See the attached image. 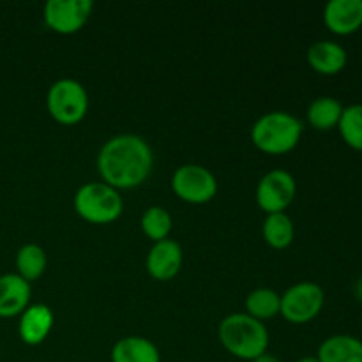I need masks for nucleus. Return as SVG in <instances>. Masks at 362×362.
<instances>
[{"label":"nucleus","instance_id":"39448f33","mask_svg":"<svg viewBox=\"0 0 362 362\" xmlns=\"http://www.w3.org/2000/svg\"><path fill=\"white\" fill-rule=\"evenodd\" d=\"M46 108L55 122L62 126H74L87 115L88 94L78 80L62 78L48 88Z\"/></svg>","mask_w":362,"mask_h":362},{"label":"nucleus","instance_id":"9b49d317","mask_svg":"<svg viewBox=\"0 0 362 362\" xmlns=\"http://www.w3.org/2000/svg\"><path fill=\"white\" fill-rule=\"evenodd\" d=\"M324 23L336 35L356 34L362 27V0H329Z\"/></svg>","mask_w":362,"mask_h":362},{"label":"nucleus","instance_id":"5701e85b","mask_svg":"<svg viewBox=\"0 0 362 362\" xmlns=\"http://www.w3.org/2000/svg\"><path fill=\"white\" fill-rule=\"evenodd\" d=\"M251 362H281V361H279L278 357L272 356V354H267V352H265V354H262L260 357H257V359L251 361Z\"/></svg>","mask_w":362,"mask_h":362},{"label":"nucleus","instance_id":"0eeeda50","mask_svg":"<svg viewBox=\"0 0 362 362\" xmlns=\"http://www.w3.org/2000/svg\"><path fill=\"white\" fill-rule=\"evenodd\" d=\"M172 189L186 204H209L218 193L214 173L202 165H182L173 172Z\"/></svg>","mask_w":362,"mask_h":362},{"label":"nucleus","instance_id":"dca6fc26","mask_svg":"<svg viewBox=\"0 0 362 362\" xmlns=\"http://www.w3.org/2000/svg\"><path fill=\"white\" fill-rule=\"evenodd\" d=\"M112 362H161V354L144 336H126L113 345Z\"/></svg>","mask_w":362,"mask_h":362},{"label":"nucleus","instance_id":"4be33fe9","mask_svg":"<svg viewBox=\"0 0 362 362\" xmlns=\"http://www.w3.org/2000/svg\"><path fill=\"white\" fill-rule=\"evenodd\" d=\"M338 131L350 148L362 152V105H350L343 108Z\"/></svg>","mask_w":362,"mask_h":362},{"label":"nucleus","instance_id":"20e7f679","mask_svg":"<svg viewBox=\"0 0 362 362\" xmlns=\"http://www.w3.org/2000/svg\"><path fill=\"white\" fill-rule=\"evenodd\" d=\"M74 211L92 225H110L122 216L124 200L108 184L87 182L74 194Z\"/></svg>","mask_w":362,"mask_h":362},{"label":"nucleus","instance_id":"aec40b11","mask_svg":"<svg viewBox=\"0 0 362 362\" xmlns=\"http://www.w3.org/2000/svg\"><path fill=\"white\" fill-rule=\"evenodd\" d=\"M246 315L255 320H271L281 311V296L272 288H255L246 297Z\"/></svg>","mask_w":362,"mask_h":362},{"label":"nucleus","instance_id":"393cba45","mask_svg":"<svg viewBox=\"0 0 362 362\" xmlns=\"http://www.w3.org/2000/svg\"><path fill=\"white\" fill-rule=\"evenodd\" d=\"M296 362H318V359H317V356L315 357L308 356V357H300V359H297Z\"/></svg>","mask_w":362,"mask_h":362},{"label":"nucleus","instance_id":"f3484780","mask_svg":"<svg viewBox=\"0 0 362 362\" xmlns=\"http://www.w3.org/2000/svg\"><path fill=\"white\" fill-rule=\"evenodd\" d=\"M345 106L332 95H320L308 106V122L318 131H331L338 127Z\"/></svg>","mask_w":362,"mask_h":362},{"label":"nucleus","instance_id":"4468645a","mask_svg":"<svg viewBox=\"0 0 362 362\" xmlns=\"http://www.w3.org/2000/svg\"><path fill=\"white\" fill-rule=\"evenodd\" d=\"M308 64L317 71L318 74L324 76H334L339 74L346 67L349 62V53L339 42L329 41H317L308 48Z\"/></svg>","mask_w":362,"mask_h":362},{"label":"nucleus","instance_id":"f257e3e1","mask_svg":"<svg viewBox=\"0 0 362 362\" xmlns=\"http://www.w3.org/2000/svg\"><path fill=\"white\" fill-rule=\"evenodd\" d=\"M154 154L138 134H117L110 138L98 154V170L103 182L120 189H133L148 179Z\"/></svg>","mask_w":362,"mask_h":362},{"label":"nucleus","instance_id":"a211bd4d","mask_svg":"<svg viewBox=\"0 0 362 362\" xmlns=\"http://www.w3.org/2000/svg\"><path fill=\"white\" fill-rule=\"evenodd\" d=\"M16 274L21 276L25 281L32 283L42 278L48 267V257L46 251L39 244L28 243L18 250L16 253Z\"/></svg>","mask_w":362,"mask_h":362},{"label":"nucleus","instance_id":"ddd939ff","mask_svg":"<svg viewBox=\"0 0 362 362\" xmlns=\"http://www.w3.org/2000/svg\"><path fill=\"white\" fill-rule=\"evenodd\" d=\"M32 286L16 272L0 276V318L20 317L30 306Z\"/></svg>","mask_w":362,"mask_h":362},{"label":"nucleus","instance_id":"423d86ee","mask_svg":"<svg viewBox=\"0 0 362 362\" xmlns=\"http://www.w3.org/2000/svg\"><path fill=\"white\" fill-rule=\"evenodd\" d=\"M325 304V292L313 281H300L281 296V315L290 324H308L320 315Z\"/></svg>","mask_w":362,"mask_h":362},{"label":"nucleus","instance_id":"412c9836","mask_svg":"<svg viewBox=\"0 0 362 362\" xmlns=\"http://www.w3.org/2000/svg\"><path fill=\"white\" fill-rule=\"evenodd\" d=\"M140 226L148 239L154 240V243H159V240L168 239L170 232H172L173 219L165 207H161V205H152V207H148L141 214Z\"/></svg>","mask_w":362,"mask_h":362},{"label":"nucleus","instance_id":"f03ea898","mask_svg":"<svg viewBox=\"0 0 362 362\" xmlns=\"http://www.w3.org/2000/svg\"><path fill=\"white\" fill-rule=\"evenodd\" d=\"M223 349L243 361H255L269 349V331L260 320L246 313L228 315L218 327Z\"/></svg>","mask_w":362,"mask_h":362},{"label":"nucleus","instance_id":"7ed1b4c3","mask_svg":"<svg viewBox=\"0 0 362 362\" xmlns=\"http://www.w3.org/2000/svg\"><path fill=\"white\" fill-rule=\"evenodd\" d=\"M303 131V122L292 113L269 112L251 127V141L265 154L281 156L299 145Z\"/></svg>","mask_w":362,"mask_h":362},{"label":"nucleus","instance_id":"9d476101","mask_svg":"<svg viewBox=\"0 0 362 362\" xmlns=\"http://www.w3.org/2000/svg\"><path fill=\"white\" fill-rule=\"evenodd\" d=\"M182 247L177 240L165 239L154 243V246L148 250L145 267L151 278L156 281H170L175 278L182 269Z\"/></svg>","mask_w":362,"mask_h":362},{"label":"nucleus","instance_id":"2eb2a0df","mask_svg":"<svg viewBox=\"0 0 362 362\" xmlns=\"http://www.w3.org/2000/svg\"><path fill=\"white\" fill-rule=\"evenodd\" d=\"M318 362H362V339L352 334H334L320 343Z\"/></svg>","mask_w":362,"mask_h":362},{"label":"nucleus","instance_id":"6e6552de","mask_svg":"<svg viewBox=\"0 0 362 362\" xmlns=\"http://www.w3.org/2000/svg\"><path fill=\"white\" fill-rule=\"evenodd\" d=\"M297 194L296 177L281 168L271 170L257 186V204L267 214L285 212Z\"/></svg>","mask_w":362,"mask_h":362},{"label":"nucleus","instance_id":"b1692460","mask_svg":"<svg viewBox=\"0 0 362 362\" xmlns=\"http://www.w3.org/2000/svg\"><path fill=\"white\" fill-rule=\"evenodd\" d=\"M354 296H356V299L362 303V276L359 279L356 281V285H354Z\"/></svg>","mask_w":362,"mask_h":362},{"label":"nucleus","instance_id":"1a4fd4ad","mask_svg":"<svg viewBox=\"0 0 362 362\" xmlns=\"http://www.w3.org/2000/svg\"><path fill=\"white\" fill-rule=\"evenodd\" d=\"M92 9L94 4L90 0H48L45 6V23L57 34H76L85 27Z\"/></svg>","mask_w":362,"mask_h":362},{"label":"nucleus","instance_id":"6ab92c4d","mask_svg":"<svg viewBox=\"0 0 362 362\" xmlns=\"http://www.w3.org/2000/svg\"><path fill=\"white\" fill-rule=\"evenodd\" d=\"M262 232L269 246L274 250H286L293 243L296 226L286 212H276V214H267Z\"/></svg>","mask_w":362,"mask_h":362},{"label":"nucleus","instance_id":"f8f14e48","mask_svg":"<svg viewBox=\"0 0 362 362\" xmlns=\"http://www.w3.org/2000/svg\"><path fill=\"white\" fill-rule=\"evenodd\" d=\"M53 324H55V317H53L52 308L46 304H30L20 315L18 336L25 345L37 346L48 338Z\"/></svg>","mask_w":362,"mask_h":362}]
</instances>
